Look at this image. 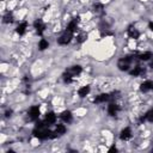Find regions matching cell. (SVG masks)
<instances>
[{"instance_id": "cell-14", "label": "cell", "mask_w": 153, "mask_h": 153, "mask_svg": "<svg viewBox=\"0 0 153 153\" xmlns=\"http://www.w3.org/2000/svg\"><path fill=\"white\" fill-rule=\"evenodd\" d=\"M76 27H78V24H76V20H72L68 25H67V29L66 31H69V32H75L76 31Z\"/></svg>"}, {"instance_id": "cell-12", "label": "cell", "mask_w": 153, "mask_h": 153, "mask_svg": "<svg viewBox=\"0 0 153 153\" xmlns=\"http://www.w3.org/2000/svg\"><path fill=\"white\" fill-rule=\"evenodd\" d=\"M140 88H141V91H142V92H147V91H149V90H153V81L147 80V81L142 82Z\"/></svg>"}, {"instance_id": "cell-3", "label": "cell", "mask_w": 153, "mask_h": 153, "mask_svg": "<svg viewBox=\"0 0 153 153\" xmlns=\"http://www.w3.org/2000/svg\"><path fill=\"white\" fill-rule=\"evenodd\" d=\"M130 62H131L130 56H126V57H123V59H121V60L118 61V65H117V66H118V68H120L121 71H128Z\"/></svg>"}, {"instance_id": "cell-22", "label": "cell", "mask_w": 153, "mask_h": 153, "mask_svg": "<svg viewBox=\"0 0 153 153\" xmlns=\"http://www.w3.org/2000/svg\"><path fill=\"white\" fill-rule=\"evenodd\" d=\"M4 22H5V23H10V22H12V14L7 13V14L4 17Z\"/></svg>"}, {"instance_id": "cell-4", "label": "cell", "mask_w": 153, "mask_h": 153, "mask_svg": "<svg viewBox=\"0 0 153 153\" xmlns=\"http://www.w3.org/2000/svg\"><path fill=\"white\" fill-rule=\"evenodd\" d=\"M29 116H30V118H32V120H37V118L39 117V106H37V105L31 106V108L29 109Z\"/></svg>"}, {"instance_id": "cell-8", "label": "cell", "mask_w": 153, "mask_h": 153, "mask_svg": "<svg viewBox=\"0 0 153 153\" xmlns=\"http://www.w3.org/2000/svg\"><path fill=\"white\" fill-rule=\"evenodd\" d=\"M109 98H110V96H109L108 93H102V94H99V96H97V97L94 98V103H96V104L105 103V102L109 100Z\"/></svg>"}, {"instance_id": "cell-1", "label": "cell", "mask_w": 153, "mask_h": 153, "mask_svg": "<svg viewBox=\"0 0 153 153\" xmlns=\"http://www.w3.org/2000/svg\"><path fill=\"white\" fill-rule=\"evenodd\" d=\"M32 134H33L35 137H38L41 140H44V139H50L51 131L48 128H45V126H44V127H36L33 129Z\"/></svg>"}, {"instance_id": "cell-18", "label": "cell", "mask_w": 153, "mask_h": 153, "mask_svg": "<svg viewBox=\"0 0 153 153\" xmlns=\"http://www.w3.org/2000/svg\"><path fill=\"white\" fill-rule=\"evenodd\" d=\"M139 57H140V60H142V61H148V60H149L151 57H153V56H152V53H151V51H146V53L140 54Z\"/></svg>"}, {"instance_id": "cell-7", "label": "cell", "mask_w": 153, "mask_h": 153, "mask_svg": "<svg viewBox=\"0 0 153 153\" xmlns=\"http://www.w3.org/2000/svg\"><path fill=\"white\" fill-rule=\"evenodd\" d=\"M120 137H121V140H124V141L128 140V139H130L131 137V130H130V128L127 127V128L122 129V131L120 134Z\"/></svg>"}, {"instance_id": "cell-23", "label": "cell", "mask_w": 153, "mask_h": 153, "mask_svg": "<svg viewBox=\"0 0 153 153\" xmlns=\"http://www.w3.org/2000/svg\"><path fill=\"white\" fill-rule=\"evenodd\" d=\"M148 27H149V29L153 31V22H149V24H148Z\"/></svg>"}, {"instance_id": "cell-2", "label": "cell", "mask_w": 153, "mask_h": 153, "mask_svg": "<svg viewBox=\"0 0 153 153\" xmlns=\"http://www.w3.org/2000/svg\"><path fill=\"white\" fill-rule=\"evenodd\" d=\"M73 38V32H69V31H66L59 39H57V43L61 44V45H66L71 42V39Z\"/></svg>"}, {"instance_id": "cell-16", "label": "cell", "mask_w": 153, "mask_h": 153, "mask_svg": "<svg viewBox=\"0 0 153 153\" xmlns=\"http://www.w3.org/2000/svg\"><path fill=\"white\" fill-rule=\"evenodd\" d=\"M128 35H129V37H130V38H134V39H136V38H139V36H140V32H139L136 29H134V27H130V29L128 30Z\"/></svg>"}, {"instance_id": "cell-25", "label": "cell", "mask_w": 153, "mask_h": 153, "mask_svg": "<svg viewBox=\"0 0 153 153\" xmlns=\"http://www.w3.org/2000/svg\"><path fill=\"white\" fill-rule=\"evenodd\" d=\"M151 67L153 68V60H152V62H151Z\"/></svg>"}, {"instance_id": "cell-15", "label": "cell", "mask_w": 153, "mask_h": 153, "mask_svg": "<svg viewBox=\"0 0 153 153\" xmlns=\"http://www.w3.org/2000/svg\"><path fill=\"white\" fill-rule=\"evenodd\" d=\"M26 26H27V24L24 22V23H20L18 26H17V33H19V35H24L25 33V31H26Z\"/></svg>"}, {"instance_id": "cell-17", "label": "cell", "mask_w": 153, "mask_h": 153, "mask_svg": "<svg viewBox=\"0 0 153 153\" xmlns=\"http://www.w3.org/2000/svg\"><path fill=\"white\" fill-rule=\"evenodd\" d=\"M48 47H49V43H48V41H45L44 38H42V39L38 42V49H39V50H45Z\"/></svg>"}, {"instance_id": "cell-11", "label": "cell", "mask_w": 153, "mask_h": 153, "mask_svg": "<svg viewBox=\"0 0 153 153\" xmlns=\"http://www.w3.org/2000/svg\"><path fill=\"white\" fill-rule=\"evenodd\" d=\"M61 118H62V121L63 122H66V123H69V122H72V112L69 111V110H66V111H63L62 114H61Z\"/></svg>"}, {"instance_id": "cell-19", "label": "cell", "mask_w": 153, "mask_h": 153, "mask_svg": "<svg viewBox=\"0 0 153 153\" xmlns=\"http://www.w3.org/2000/svg\"><path fill=\"white\" fill-rule=\"evenodd\" d=\"M66 127L63 126V124H57L56 126V128H55V131L59 134V135H62V134H65L66 133Z\"/></svg>"}, {"instance_id": "cell-10", "label": "cell", "mask_w": 153, "mask_h": 153, "mask_svg": "<svg viewBox=\"0 0 153 153\" xmlns=\"http://www.w3.org/2000/svg\"><path fill=\"white\" fill-rule=\"evenodd\" d=\"M55 121H56V115H55L54 112H48V114L45 115L44 122H45L47 124H53V123H55Z\"/></svg>"}, {"instance_id": "cell-9", "label": "cell", "mask_w": 153, "mask_h": 153, "mask_svg": "<svg viewBox=\"0 0 153 153\" xmlns=\"http://www.w3.org/2000/svg\"><path fill=\"white\" fill-rule=\"evenodd\" d=\"M118 110H120V106L115 103H111V104L108 105V114L111 115V116H115L118 112Z\"/></svg>"}, {"instance_id": "cell-5", "label": "cell", "mask_w": 153, "mask_h": 153, "mask_svg": "<svg viewBox=\"0 0 153 153\" xmlns=\"http://www.w3.org/2000/svg\"><path fill=\"white\" fill-rule=\"evenodd\" d=\"M81 71H82V68L79 65H76V66H73V67H71V68L67 69V75H69V76L78 75V74L81 73Z\"/></svg>"}, {"instance_id": "cell-13", "label": "cell", "mask_w": 153, "mask_h": 153, "mask_svg": "<svg viewBox=\"0 0 153 153\" xmlns=\"http://www.w3.org/2000/svg\"><path fill=\"white\" fill-rule=\"evenodd\" d=\"M88 93H90V86H82V87L79 88V91H78V94H79L81 98L86 97Z\"/></svg>"}, {"instance_id": "cell-6", "label": "cell", "mask_w": 153, "mask_h": 153, "mask_svg": "<svg viewBox=\"0 0 153 153\" xmlns=\"http://www.w3.org/2000/svg\"><path fill=\"white\" fill-rule=\"evenodd\" d=\"M33 27L36 29V31H37L38 35H42V32L44 31V27H45V26H44L42 19H36L35 23H33Z\"/></svg>"}, {"instance_id": "cell-21", "label": "cell", "mask_w": 153, "mask_h": 153, "mask_svg": "<svg viewBox=\"0 0 153 153\" xmlns=\"http://www.w3.org/2000/svg\"><path fill=\"white\" fill-rule=\"evenodd\" d=\"M145 118L148 120V121H151V122L153 121V109H151V110L145 115Z\"/></svg>"}, {"instance_id": "cell-24", "label": "cell", "mask_w": 153, "mask_h": 153, "mask_svg": "<svg viewBox=\"0 0 153 153\" xmlns=\"http://www.w3.org/2000/svg\"><path fill=\"white\" fill-rule=\"evenodd\" d=\"M112 151H115V152H116V147H111V148L109 149V152H112Z\"/></svg>"}, {"instance_id": "cell-20", "label": "cell", "mask_w": 153, "mask_h": 153, "mask_svg": "<svg viewBox=\"0 0 153 153\" xmlns=\"http://www.w3.org/2000/svg\"><path fill=\"white\" fill-rule=\"evenodd\" d=\"M141 73H142V68H141L140 66L134 67V69L130 72V74H131V75H134V76H137V75H140Z\"/></svg>"}]
</instances>
